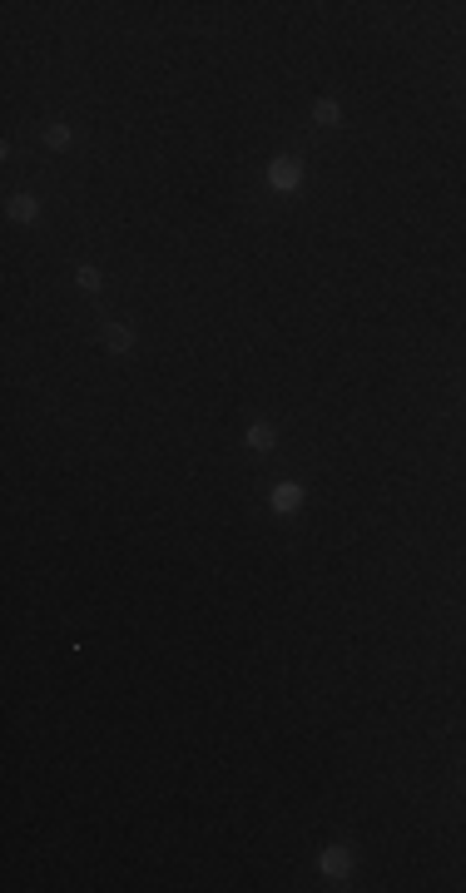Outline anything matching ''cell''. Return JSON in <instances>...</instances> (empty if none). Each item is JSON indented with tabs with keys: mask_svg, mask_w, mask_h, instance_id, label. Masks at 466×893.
<instances>
[{
	"mask_svg": "<svg viewBox=\"0 0 466 893\" xmlns=\"http://www.w3.org/2000/svg\"><path fill=\"white\" fill-rule=\"evenodd\" d=\"M268 184H273V189H298L303 174H298V164H293V159H273V164H268Z\"/></svg>",
	"mask_w": 466,
	"mask_h": 893,
	"instance_id": "obj_1",
	"label": "cell"
},
{
	"mask_svg": "<svg viewBox=\"0 0 466 893\" xmlns=\"http://www.w3.org/2000/svg\"><path fill=\"white\" fill-rule=\"evenodd\" d=\"M347 868H352V854H347V848H328V854H323V874H347Z\"/></svg>",
	"mask_w": 466,
	"mask_h": 893,
	"instance_id": "obj_2",
	"label": "cell"
},
{
	"mask_svg": "<svg viewBox=\"0 0 466 893\" xmlns=\"http://www.w3.org/2000/svg\"><path fill=\"white\" fill-rule=\"evenodd\" d=\"M10 214H15L20 224H35V219H40V204H35L30 194H20V199H10Z\"/></svg>",
	"mask_w": 466,
	"mask_h": 893,
	"instance_id": "obj_3",
	"label": "cell"
},
{
	"mask_svg": "<svg viewBox=\"0 0 466 893\" xmlns=\"http://www.w3.org/2000/svg\"><path fill=\"white\" fill-rule=\"evenodd\" d=\"M312 119L317 124H337V119H343V104H337V99H317L312 104Z\"/></svg>",
	"mask_w": 466,
	"mask_h": 893,
	"instance_id": "obj_4",
	"label": "cell"
},
{
	"mask_svg": "<svg viewBox=\"0 0 466 893\" xmlns=\"http://www.w3.org/2000/svg\"><path fill=\"white\" fill-rule=\"evenodd\" d=\"M298 501H303V492H298V486H293V481H283L278 492H273V506H278V512H293V506H298Z\"/></svg>",
	"mask_w": 466,
	"mask_h": 893,
	"instance_id": "obj_5",
	"label": "cell"
},
{
	"mask_svg": "<svg viewBox=\"0 0 466 893\" xmlns=\"http://www.w3.org/2000/svg\"><path fill=\"white\" fill-rule=\"evenodd\" d=\"M104 343H110L114 353H130L134 337H130V328H119V323H114V328H104Z\"/></svg>",
	"mask_w": 466,
	"mask_h": 893,
	"instance_id": "obj_6",
	"label": "cell"
},
{
	"mask_svg": "<svg viewBox=\"0 0 466 893\" xmlns=\"http://www.w3.org/2000/svg\"><path fill=\"white\" fill-rule=\"evenodd\" d=\"M248 446H258V452H268V446H273V427H263V422H253V427H248Z\"/></svg>",
	"mask_w": 466,
	"mask_h": 893,
	"instance_id": "obj_7",
	"label": "cell"
},
{
	"mask_svg": "<svg viewBox=\"0 0 466 893\" xmlns=\"http://www.w3.org/2000/svg\"><path fill=\"white\" fill-rule=\"evenodd\" d=\"M70 139H75V134H70V124H50V130H45V144H50V149H65Z\"/></svg>",
	"mask_w": 466,
	"mask_h": 893,
	"instance_id": "obj_8",
	"label": "cell"
},
{
	"mask_svg": "<svg viewBox=\"0 0 466 893\" xmlns=\"http://www.w3.org/2000/svg\"><path fill=\"white\" fill-rule=\"evenodd\" d=\"M75 283H79L84 293H95V288H99V268H79V273H75Z\"/></svg>",
	"mask_w": 466,
	"mask_h": 893,
	"instance_id": "obj_9",
	"label": "cell"
}]
</instances>
